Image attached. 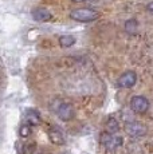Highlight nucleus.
Segmentation results:
<instances>
[{
  "mask_svg": "<svg viewBox=\"0 0 153 154\" xmlns=\"http://www.w3.org/2000/svg\"><path fill=\"white\" fill-rule=\"evenodd\" d=\"M118 130H120V125H118V122H117V119L116 118H109L106 122V133L114 134V133H117Z\"/></svg>",
  "mask_w": 153,
  "mask_h": 154,
  "instance_id": "9b49d317",
  "label": "nucleus"
},
{
  "mask_svg": "<svg viewBox=\"0 0 153 154\" xmlns=\"http://www.w3.org/2000/svg\"><path fill=\"white\" fill-rule=\"evenodd\" d=\"M31 15H32V17H34V20H36V22H47V20L51 19V14H50V11L46 10V8H43V7L32 10Z\"/></svg>",
  "mask_w": 153,
  "mask_h": 154,
  "instance_id": "6e6552de",
  "label": "nucleus"
},
{
  "mask_svg": "<svg viewBox=\"0 0 153 154\" xmlns=\"http://www.w3.org/2000/svg\"><path fill=\"white\" fill-rule=\"evenodd\" d=\"M137 83V75L133 71H126L123 72L117 81V86L122 88H130Z\"/></svg>",
  "mask_w": 153,
  "mask_h": 154,
  "instance_id": "423d86ee",
  "label": "nucleus"
},
{
  "mask_svg": "<svg viewBox=\"0 0 153 154\" xmlns=\"http://www.w3.org/2000/svg\"><path fill=\"white\" fill-rule=\"evenodd\" d=\"M48 138L54 145H63L64 143V135L58 127H50Z\"/></svg>",
  "mask_w": 153,
  "mask_h": 154,
  "instance_id": "0eeeda50",
  "label": "nucleus"
},
{
  "mask_svg": "<svg viewBox=\"0 0 153 154\" xmlns=\"http://www.w3.org/2000/svg\"><path fill=\"white\" fill-rule=\"evenodd\" d=\"M19 134H20V137H23V138L30 137V134H31V126L27 125V123L22 125V126H20V129H19Z\"/></svg>",
  "mask_w": 153,
  "mask_h": 154,
  "instance_id": "ddd939ff",
  "label": "nucleus"
},
{
  "mask_svg": "<svg viewBox=\"0 0 153 154\" xmlns=\"http://www.w3.org/2000/svg\"><path fill=\"white\" fill-rule=\"evenodd\" d=\"M70 17L81 23H90L98 19L99 12L92 10V8H76V10H73L70 12Z\"/></svg>",
  "mask_w": 153,
  "mask_h": 154,
  "instance_id": "f257e3e1",
  "label": "nucleus"
},
{
  "mask_svg": "<svg viewBox=\"0 0 153 154\" xmlns=\"http://www.w3.org/2000/svg\"><path fill=\"white\" fill-rule=\"evenodd\" d=\"M55 112L57 115L61 118L62 121L67 122V121H71L74 118V109L70 103H64V102H59V105L55 107Z\"/></svg>",
  "mask_w": 153,
  "mask_h": 154,
  "instance_id": "7ed1b4c3",
  "label": "nucleus"
},
{
  "mask_svg": "<svg viewBox=\"0 0 153 154\" xmlns=\"http://www.w3.org/2000/svg\"><path fill=\"white\" fill-rule=\"evenodd\" d=\"M125 130L130 137H134V138H140L146 134V127L141 122H136V121H132V122L126 123Z\"/></svg>",
  "mask_w": 153,
  "mask_h": 154,
  "instance_id": "39448f33",
  "label": "nucleus"
},
{
  "mask_svg": "<svg viewBox=\"0 0 153 154\" xmlns=\"http://www.w3.org/2000/svg\"><path fill=\"white\" fill-rule=\"evenodd\" d=\"M74 43H75V38L71 36V35H62L59 38V44L63 48H69V47H71Z\"/></svg>",
  "mask_w": 153,
  "mask_h": 154,
  "instance_id": "f8f14e48",
  "label": "nucleus"
},
{
  "mask_svg": "<svg viewBox=\"0 0 153 154\" xmlns=\"http://www.w3.org/2000/svg\"><path fill=\"white\" fill-rule=\"evenodd\" d=\"M26 123L30 126H38L40 122H42V118H40V114L36 110H32V109H28L26 111Z\"/></svg>",
  "mask_w": 153,
  "mask_h": 154,
  "instance_id": "1a4fd4ad",
  "label": "nucleus"
},
{
  "mask_svg": "<svg viewBox=\"0 0 153 154\" xmlns=\"http://www.w3.org/2000/svg\"><path fill=\"white\" fill-rule=\"evenodd\" d=\"M146 8H148V11H149V12L153 14V2H152V3H149V4H148V7H146Z\"/></svg>",
  "mask_w": 153,
  "mask_h": 154,
  "instance_id": "4468645a",
  "label": "nucleus"
},
{
  "mask_svg": "<svg viewBox=\"0 0 153 154\" xmlns=\"http://www.w3.org/2000/svg\"><path fill=\"white\" fill-rule=\"evenodd\" d=\"M73 2H85V0H73Z\"/></svg>",
  "mask_w": 153,
  "mask_h": 154,
  "instance_id": "2eb2a0df",
  "label": "nucleus"
},
{
  "mask_svg": "<svg viewBox=\"0 0 153 154\" xmlns=\"http://www.w3.org/2000/svg\"><path fill=\"white\" fill-rule=\"evenodd\" d=\"M125 31L128 32V34H130V35L137 34V31H138V23H137V20L136 19L126 20V23H125Z\"/></svg>",
  "mask_w": 153,
  "mask_h": 154,
  "instance_id": "9d476101",
  "label": "nucleus"
},
{
  "mask_svg": "<svg viewBox=\"0 0 153 154\" xmlns=\"http://www.w3.org/2000/svg\"><path fill=\"white\" fill-rule=\"evenodd\" d=\"M130 109L137 114H144L149 109V102L145 97L136 95L130 99Z\"/></svg>",
  "mask_w": 153,
  "mask_h": 154,
  "instance_id": "20e7f679",
  "label": "nucleus"
},
{
  "mask_svg": "<svg viewBox=\"0 0 153 154\" xmlns=\"http://www.w3.org/2000/svg\"><path fill=\"white\" fill-rule=\"evenodd\" d=\"M101 143L108 152H114V150H117L118 147L122 146L123 140H122V137H118V135L104 133L101 135Z\"/></svg>",
  "mask_w": 153,
  "mask_h": 154,
  "instance_id": "f03ea898",
  "label": "nucleus"
}]
</instances>
